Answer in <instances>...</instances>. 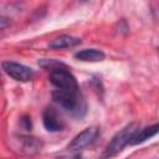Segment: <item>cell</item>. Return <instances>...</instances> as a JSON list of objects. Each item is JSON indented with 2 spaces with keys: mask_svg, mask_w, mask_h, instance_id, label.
<instances>
[{
  "mask_svg": "<svg viewBox=\"0 0 159 159\" xmlns=\"http://www.w3.org/2000/svg\"><path fill=\"white\" fill-rule=\"evenodd\" d=\"M139 130V123L133 122L127 124L124 128H122L119 132H117L114 134V137L111 139V142L108 143V145L106 147L104 152L101 155V159H109L113 158L114 155H117L119 152H122V149L129 144L130 138L133 137V134Z\"/></svg>",
  "mask_w": 159,
  "mask_h": 159,
  "instance_id": "obj_1",
  "label": "cell"
},
{
  "mask_svg": "<svg viewBox=\"0 0 159 159\" xmlns=\"http://www.w3.org/2000/svg\"><path fill=\"white\" fill-rule=\"evenodd\" d=\"M52 98L56 103H58L62 108L72 113H80L81 109L84 111V102L80 94V92H68L56 89L52 93Z\"/></svg>",
  "mask_w": 159,
  "mask_h": 159,
  "instance_id": "obj_2",
  "label": "cell"
},
{
  "mask_svg": "<svg viewBox=\"0 0 159 159\" xmlns=\"http://www.w3.org/2000/svg\"><path fill=\"white\" fill-rule=\"evenodd\" d=\"M50 82L57 89L68 91V92H80L76 77L70 71H67V68H58L50 72Z\"/></svg>",
  "mask_w": 159,
  "mask_h": 159,
  "instance_id": "obj_3",
  "label": "cell"
},
{
  "mask_svg": "<svg viewBox=\"0 0 159 159\" xmlns=\"http://www.w3.org/2000/svg\"><path fill=\"white\" fill-rule=\"evenodd\" d=\"M1 66H2V70L15 81L29 82L34 77L32 68H30L22 63H17L14 61H5V62H2Z\"/></svg>",
  "mask_w": 159,
  "mask_h": 159,
  "instance_id": "obj_4",
  "label": "cell"
},
{
  "mask_svg": "<svg viewBox=\"0 0 159 159\" xmlns=\"http://www.w3.org/2000/svg\"><path fill=\"white\" fill-rule=\"evenodd\" d=\"M99 133V128L98 127H88L86 128L84 130H82L81 133H78L73 139L72 142L68 144V150H81L86 147H88L89 144H92L94 142V139L97 138Z\"/></svg>",
  "mask_w": 159,
  "mask_h": 159,
  "instance_id": "obj_5",
  "label": "cell"
},
{
  "mask_svg": "<svg viewBox=\"0 0 159 159\" xmlns=\"http://www.w3.org/2000/svg\"><path fill=\"white\" fill-rule=\"evenodd\" d=\"M42 123L48 132H60L63 129L65 123L53 108H46L42 113Z\"/></svg>",
  "mask_w": 159,
  "mask_h": 159,
  "instance_id": "obj_6",
  "label": "cell"
},
{
  "mask_svg": "<svg viewBox=\"0 0 159 159\" xmlns=\"http://www.w3.org/2000/svg\"><path fill=\"white\" fill-rule=\"evenodd\" d=\"M20 150L26 155H35L42 149V142L31 135H21L19 138Z\"/></svg>",
  "mask_w": 159,
  "mask_h": 159,
  "instance_id": "obj_7",
  "label": "cell"
},
{
  "mask_svg": "<svg viewBox=\"0 0 159 159\" xmlns=\"http://www.w3.org/2000/svg\"><path fill=\"white\" fill-rule=\"evenodd\" d=\"M75 58L82 62H101L106 58V55L97 48H83L75 53Z\"/></svg>",
  "mask_w": 159,
  "mask_h": 159,
  "instance_id": "obj_8",
  "label": "cell"
},
{
  "mask_svg": "<svg viewBox=\"0 0 159 159\" xmlns=\"http://www.w3.org/2000/svg\"><path fill=\"white\" fill-rule=\"evenodd\" d=\"M80 43H81V39H78V37H75L71 35H61V36L56 37L55 40H52L48 43V47L52 50H62V48L75 47Z\"/></svg>",
  "mask_w": 159,
  "mask_h": 159,
  "instance_id": "obj_9",
  "label": "cell"
},
{
  "mask_svg": "<svg viewBox=\"0 0 159 159\" xmlns=\"http://www.w3.org/2000/svg\"><path fill=\"white\" fill-rule=\"evenodd\" d=\"M158 129H159V125L158 124H153V125L147 127V128H144L142 130H137L133 134V137L130 138L129 145H135V144L145 142L147 139H150L152 137H154L158 133Z\"/></svg>",
  "mask_w": 159,
  "mask_h": 159,
  "instance_id": "obj_10",
  "label": "cell"
},
{
  "mask_svg": "<svg viewBox=\"0 0 159 159\" xmlns=\"http://www.w3.org/2000/svg\"><path fill=\"white\" fill-rule=\"evenodd\" d=\"M39 66L45 68V70H48L50 72L55 71V70H58V68H67V66L57 60H52V58H42L39 61Z\"/></svg>",
  "mask_w": 159,
  "mask_h": 159,
  "instance_id": "obj_11",
  "label": "cell"
},
{
  "mask_svg": "<svg viewBox=\"0 0 159 159\" xmlns=\"http://www.w3.org/2000/svg\"><path fill=\"white\" fill-rule=\"evenodd\" d=\"M20 124L25 130H31L32 128V123H31V118L29 116H22L20 118Z\"/></svg>",
  "mask_w": 159,
  "mask_h": 159,
  "instance_id": "obj_12",
  "label": "cell"
},
{
  "mask_svg": "<svg viewBox=\"0 0 159 159\" xmlns=\"http://www.w3.org/2000/svg\"><path fill=\"white\" fill-rule=\"evenodd\" d=\"M10 26V20L7 17H0V31Z\"/></svg>",
  "mask_w": 159,
  "mask_h": 159,
  "instance_id": "obj_13",
  "label": "cell"
}]
</instances>
